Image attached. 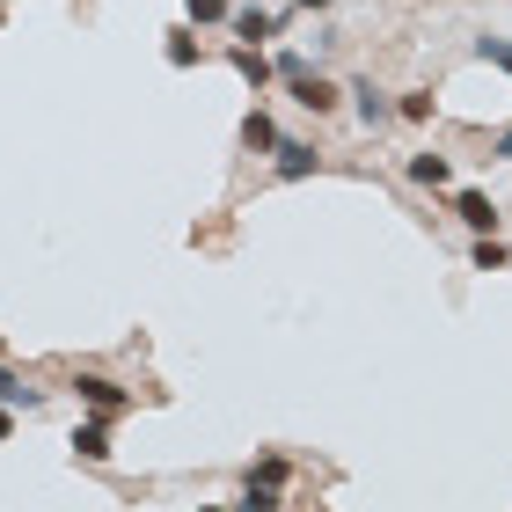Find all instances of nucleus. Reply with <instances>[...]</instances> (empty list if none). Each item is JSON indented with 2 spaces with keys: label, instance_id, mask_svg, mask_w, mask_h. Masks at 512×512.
<instances>
[{
  "label": "nucleus",
  "instance_id": "17",
  "mask_svg": "<svg viewBox=\"0 0 512 512\" xmlns=\"http://www.w3.org/2000/svg\"><path fill=\"white\" fill-rule=\"evenodd\" d=\"M249 476H264V483H278V491H286L293 461H286V454H256V461H249Z\"/></svg>",
  "mask_w": 512,
  "mask_h": 512
},
{
  "label": "nucleus",
  "instance_id": "3",
  "mask_svg": "<svg viewBox=\"0 0 512 512\" xmlns=\"http://www.w3.org/2000/svg\"><path fill=\"white\" fill-rule=\"evenodd\" d=\"M322 169V147H315V139H278V147H271V176L278 183H308Z\"/></svg>",
  "mask_w": 512,
  "mask_h": 512
},
{
  "label": "nucleus",
  "instance_id": "18",
  "mask_svg": "<svg viewBox=\"0 0 512 512\" xmlns=\"http://www.w3.org/2000/svg\"><path fill=\"white\" fill-rule=\"evenodd\" d=\"M183 15H191V30H198V22H227L235 0H183Z\"/></svg>",
  "mask_w": 512,
  "mask_h": 512
},
{
  "label": "nucleus",
  "instance_id": "14",
  "mask_svg": "<svg viewBox=\"0 0 512 512\" xmlns=\"http://www.w3.org/2000/svg\"><path fill=\"white\" fill-rule=\"evenodd\" d=\"M161 59H169L176 74H191V66L205 59V52H198V30H191V22H183V30H169V44H161Z\"/></svg>",
  "mask_w": 512,
  "mask_h": 512
},
{
  "label": "nucleus",
  "instance_id": "13",
  "mask_svg": "<svg viewBox=\"0 0 512 512\" xmlns=\"http://www.w3.org/2000/svg\"><path fill=\"white\" fill-rule=\"evenodd\" d=\"M235 512H286V505H278V483H264V476H242Z\"/></svg>",
  "mask_w": 512,
  "mask_h": 512
},
{
  "label": "nucleus",
  "instance_id": "7",
  "mask_svg": "<svg viewBox=\"0 0 512 512\" xmlns=\"http://www.w3.org/2000/svg\"><path fill=\"white\" fill-rule=\"evenodd\" d=\"M403 176L417 183V191H447V183H454V161L425 147V154H410V161H403Z\"/></svg>",
  "mask_w": 512,
  "mask_h": 512
},
{
  "label": "nucleus",
  "instance_id": "9",
  "mask_svg": "<svg viewBox=\"0 0 512 512\" xmlns=\"http://www.w3.org/2000/svg\"><path fill=\"white\" fill-rule=\"evenodd\" d=\"M278 139H286V132H278V118H271L264 103H256L249 118H242V154H264V161H271V147H278Z\"/></svg>",
  "mask_w": 512,
  "mask_h": 512
},
{
  "label": "nucleus",
  "instance_id": "5",
  "mask_svg": "<svg viewBox=\"0 0 512 512\" xmlns=\"http://www.w3.org/2000/svg\"><path fill=\"white\" fill-rule=\"evenodd\" d=\"M344 103H352V118H359L366 132H381V125L395 118V96H388V88H374V81H352V88H344Z\"/></svg>",
  "mask_w": 512,
  "mask_h": 512
},
{
  "label": "nucleus",
  "instance_id": "8",
  "mask_svg": "<svg viewBox=\"0 0 512 512\" xmlns=\"http://www.w3.org/2000/svg\"><path fill=\"white\" fill-rule=\"evenodd\" d=\"M454 220L469 227V235H498V205L483 191H454Z\"/></svg>",
  "mask_w": 512,
  "mask_h": 512
},
{
  "label": "nucleus",
  "instance_id": "19",
  "mask_svg": "<svg viewBox=\"0 0 512 512\" xmlns=\"http://www.w3.org/2000/svg\"><path fill=\"white\" fill-rule=\"evenodd\" d=\"M491 154H498V161H512V125H498V132H491Z\"/></svg>",
  "mask_w": 512,
  "mask_h": 512
},
{
  "label": "nucleus",
  "instance_id": "16",
  "mask_svg": "<svg viewBox=\"0 0 512 512\" xmlns=\"http://www.w3.org/2000/svg\"><path fill=\"white\" fill-rule=\"evenodd\" d=\"M512 264V249L498 242V235H476V249H469V271H505Z\"/></svg>",
  "mask_w": 512,
  "mask_h": 512
},
{
  "label": "nucleus",
  "instance_id": "15",
  "mask_svg": "<svg viewBox=\"0 0 512 512\" xmlns=\"http://www.w3.org/2000/svg\"><path fill=\"white\" fill-rule=\"evenodd\" d=\"M476 59H483V66H498V74L512 81V37H498V30H483V37H476Z\"/></svg>",
  "mask_w": 512,
  "mask_h": 512
},
{
  "label": "nucleus",
  "instance_id": "20",
  "mask_svg": "<svg viewBox=\"0 0 512 512\" xmlns=\"http://www.w3.org/2000/svg\"><path fill=\"white\" fill-rule=\"evenodd\" d=\"M293 8H308V15H330V8H337V0H293Z\"/></svg>",
  "mask_w": 512,
  "mask_h": 512
},
{
  "label": "nucleus",
  "instance_id": "2",
  "mask_svg": "<svg viewBox=\"0 0 512 512\" xmlns=\"http://www.w3.org/2000/svg\"><path fill=\"white\" fill-rule=\"evenodd\" d=\"M74 395H81V403L96 410V417H125V410L139 403V395H132L125 381H110V374H96V366H81V374H74Z\"/></svg>",
  "mask_w": 512,
  "mask_h": 512
},
{
  "label": "nucleus",
  "instance_id": "4",
  "mask_svg": "<svg viewBox=\"0 0 512 512\" xmlns=\"http://www.w3.org/2000/svg\"><path fill=\"white\" fill-rule=\"evenodd\" d=\"M110 425H118V417H96V410H88L81 425H74V439H66V447H74V461H88V469H103V461L118 454V447H110Z\"/></svg>",
  "mask_w": 512,
  "mask_h": 512
},
{
  "label": "nucleus",
  "instance_id": "12",
  "mask_svg": "<svg viewBox=\"0 0 512 512\" xmlns=\"http://www.w3.org/2000/svg\"><path fill=\"white\" fill-rule=\"evenodd\" d=\"M0 403H8V410H37V403H44V388H30L8 359H0Z\"/></svg>",
  "mask_w": 512,
  "mask_h": 512
},
{
  "label": "nucleus",
  "instance_id": "6",
  "mask_svg": "<svg viewBox=\"0 0 512 512\" xmlns=\"http://www.w3.org/2000/svg\"><path fill=\"white\" fill-rule=\"evenodd\" d=\"M227 30H235L242 44H271L278 30H286V15H278V8H235V15H227Z\"/></svg>",
  "mask_w": 512,
  "mask_h": 512
},
{
  "label": "nucleus",
  "instance_id": "22",
  "mask_svg": "<svg viewBox=\"0 0 512 512\" xmlns=\"http://www.w3.org/2000/svg\"><path fill=\"white\" fill-rule=\"evenodd\" d=\"M198 512H235V505H198Z\"/></svg>",
  "mask_w": 512,
  "mask_h": 512
},
{
  "label": "nucleus",
  "instance_id": "1",
  "mask_svg": "<svg viewBox=\"0 0 512 512\" xmlns=\"http://www.w3.org/2000/svg\"><path fill=\"white\" fill-rule=\"evenodd\" d=\"M271 66H278V88H286V96H293L300 110H308V118H330V110L344 103V88H337L330 74H322V66H308L300 52H278Z\"/></svg>",
  "mask_w": 512,
  "mask_h": 512
},
{
  "label": "nucleus",
  "instance_id": "10",
  "mask_svg": "<svg viewBox=\"0 0 512 512\" xmlns=\"http://www.w3.org/2000/svg\"><path fill=\"white\" fill-rule=\"evenodd\" d=\"M227 59H235V74H242L249 88H271V81H278V66H271L264 52H256V44H235V52H227Z\"/></svg>",
  "mask_w": 512,
  "mask_h": 512
},
{
  "label": "nucleus",
  "instance_id": "21",
  "mask_svg": "<svg viewBox=\"0 0 512 512\" xmlns=\"http://www.w3.org/2000/svg\"><path fill=\"white\" fill-rule=\"evenodd\" d=\"M0 439H15V410L8 403H0Z\"/></svg>",
  "mask_w": 512,
  "mask_h": 512
},
{
  "label": "nucleus",
  "instance_id": "11",
  "mask_svg": "<svg viewBox=\"0 0 512 512\" xmlns=\"http://www.w3.org/2000/svg\"><path fill=\"white\" fill-rule=\"evenodd\" d=\"M395 118H403V125H432L439 96H432V88H403V96H395Z\"/></svg>",
  "mask_w": 512,
  "mask_h": 512
}]
</instances>
